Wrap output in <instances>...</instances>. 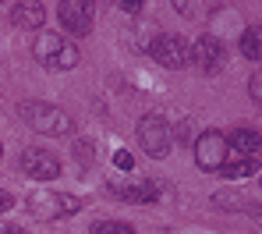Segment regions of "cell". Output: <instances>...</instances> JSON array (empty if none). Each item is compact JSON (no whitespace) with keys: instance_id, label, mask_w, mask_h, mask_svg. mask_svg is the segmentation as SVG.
<instances>
[{"instance_id":"cell-1","label":"cell","mask_w":262,"mask_h":234,"mask_svg":"<svg viewBox=\"0 0 262 234\" xmlns=\"http://www.w3.org/2000/svg\"><path fill=\"white\" fill-rule=\"evenodd\" d=\"M18 117H21L32 132H39V135H68V132H71V117H68L60 107H53V103L25 99V103L18 107Z\"/></svg>"},{"instance_id":"cell-2","label":"cell","mask_w":262,"mask_h":234,"mask_svg":"<svg viewBox=\"0 0 262 234\" xmlns=\"http://www.w3.org/2000/svg\"><path fill=\"white\" fill-rule=\"evenodd\" d=\"M32 57L50 68V71H71L78 64V47L64 36H53V32H43L36 43H32Z\"/></svg>"},{"instance_id":"cell-3","label":"cell","mask_w":262,"mask_h":234,"mask_svg":"<svg viewBox=\"0 0 262 234\" xmlns=\"http://www.w3.org/2000/svg\"><path fill=\"white\" fill-rule=\"evenodd\" d=\"M29 213L39 217V220H57V217H71L78 213V199L71 195H60V192H50V188H36L29 195Z\"/></svg>"},{"instance_id":"cell-4","label":"cell","mask_w":262,"mask_h":234,"mask_svg":"<svg viewBox=\"0 0 262 234\" xmlns=\"http://www.w3.org/2000/svg\"><path fill=\"white\" fill-rule=\"evenodd\" d=\"M170 124L160 117V114H145L142 121H138V145L152 156V160H163L167 156V149H170Z\"/></svg>"},{"instance_id":"cell-5","label":"cell","mask_w":262,"mask_h":234,"mask_svg":"<svg viewBox=\"0 0 262 234\" xmlns=\"http://www.w3.org/2000/svg\"><path fill=\"white\" fill-rule=\"evenodd\" d=\"M149 53H152V60H160V68H170V71L188 68V39L177 36V32L156 36L152 47H149Z\"/></svg>"},{"instance_id":"cell-6","label":"cell","mask_w":262,"mask_h":234,"mask_svg":"<svg viewBox=\"0 0 262 234\" xmlns=\"http://www.w3.org/2000/svg\"><path fill=\"white\" fill-rule=\"evenodd\" d=\"M227 153H230V145H227V135L223 132H202L199 139H195V163L202 167V171H220L223 167V160H227Z\"/></svg>"},{"instance_id":"cell-7","label":"cell","mask_w":262,"mask_h":234,"mask_svg":"<svg viewBox=\"0 0 262 234\" xmlns=\"http://www.w3.org/2000/svg\"><path fill=\"white\" fill-rule=\"evenodd\" d=\"M188 60H191L199 71L213 75V71L223 68V43H220L216 36H199V39L188 47Z\"/></svg>"},{"instance_id":"cell-8","label":"cell","mask_w":262,"mask_h":234,"mask_svg":"<svg viewBox=\"0 0 262 234\" xmlns=\"http://www.w3.org/2000/svg\"><path fill=\"white\" fill-rule=\"evenodd\" d=\"M57 18H60V25L68 32L85 36L92 29V4H85V0H60L57 4Z\"/></svg>"},{"instance_id":"cell-9","label":"cell","mask_w":262,"mask_h":234,"mask_svg":"<svg viewBox=\"0 0 262 234\" xmlns=\"http://www.w3.org/2000/svg\"><path fill=\"white\" fill-rule=\"evenodd\" d=\"M21 171H25L32 181H53V178L60 174V163H57V156L46 153V149H25V153H21Z\"/></svg>"},{"instance_id":"cell-10","label":"cell","mask_w":262,"mask_h":234,"mask_svg":"<svg viewBox=\"0 0 262 234\" xmlns=\"http://www.w3.org/2000/svg\"><path fill=\"white\" fill-rule=\"evenodd\" d=\"M259 171V156H241V153H227L220 174L230 178V181H241V178H252Z\"/></svg>"},{"instance_id":"cell-11","label":"cell","mask_w":262,"mask_h":234,"mask_svg":"<svg viewBox=\"0 0 262 234\" xmlns=\"http://www.w3.org/2000/svg\"><path fill=\"white\" fill-rule=\"evenodd\" d=\"M114 192H117L121 199H128V202H156V199H160V185H156L152 178L131 181V185H114Z\"/></svg>"},{"instance_id":"cell-12","label":"cell","mask_w":262,"mask_h":234,"mask_svg":"<svg viewBox=\"0 0 262 234\" xmlns=\"http://www.w3.org/2000/svg\"><path fill=\"white\" fill-rule=\"evenodd\" d=\"M227 145H230V153H241V156H259L262 135H259V132H252V128H234V132L227 135Z\"/></svg>"},{"instance_id":"cell-13","label":"cell","mask_w":262,"mask_h":234,"mask_svg":"<svg viewBox=\"0 0 262 234\" xmlns=\"http://www.w3.org/2000/svg\"><path fill=\"white\" fill-rule=\"evenodd\" d=\"M11 22L18 29H39L46 22V7L43 4H14L11 7Z\"/></svg>"},{"instance_id":"cell-14","label":"cell","mask_w":262,"mask_h":234,"mask_svg":"<svg viewBox=\"0 0 262 234\" xmlns=\"http://www.w3.org/2000/svg\"><path fill=\"white\" fill-rule=\"evenodd\" d=\"M241 53L248 60H262V25H252L241 32Z\"/></svg>"},{"instance_id":"cell-15","label":"cell","mask_w":262,"mask_h":234,"mask_svg":"<svg viewBox=\"0 0 262 234\" xmlns=\"http://www.w3.org/2000/svg\"><path fill=\"white\" fill-rule=\"evenodd\" d=\"M89 234H135V227L131 224H121V220H96L89 227Z\"/></svg>"},{"instance_id":"cell-16","label":"cell","mask_w":262,"mask_h":234,"mask_svg":"<svg viewBox=\"0 0 262 234\" xmlns=\"http://www.w3.org/2000/svg\"><path fill=\"white\" fill-rule=\"evenodd\" d=\"M170 139H177L181 145H188V142L195 139V128H191V121H177V128H174V135Z\"/></svg>"},{"instance_id":"cell-17","label":"cell","mask_w":262,"mask_h":234,"mask_svg":"<svg viewBox=\"0 0 262 234\" xmlns=\"http://www.w3.org/2000/svg\"><path fill=\"white\" fill-rule=\"evenodd\" d=\"M114 167L117 171H135V156H131L128 149H117L114 153Z\"/></svg>"},{"instance_id":"cell-18","label":"cell","mask_w":262,"mask_h":234,"mask_svg":"<svg viewBox=\"0 0 262 234\" xmlns=\"http://www.w3.org/2000/svg\"><path fill=\"white\" fill-rule=\"evenodd\" d=\"M248 89H252V96H255V103L262 107V71H255V75H252V86H248Z\"/></svg>"},{"instance_id":"cell-19","label":"cell","mask_w":262,"mask_h":234,"mask_svg":"<svg viewBox=\"0 0 262 234\" xmlns=\"http://www.w3.org/2000/svg\"><path fill=\"white\" fill-rule=\"evenodd\" d=\"M0 234H25L18 224H0Z\"/></svg>"},{"instance_id":"cell-20","label":"cell","mask_w":262,"mask_h":234,"mask_svg":"<svg viewBox=\"0 0 262 234\" xmlns=\"http://www.w3.org/2000/svg\"><path fill=\"white\" fill-rule=\"evenodd\" d=\"M7 209H11V195L0 188V213H7Z\"/></svg>"},{"instance_id":"cell-21","label":"cell","mask_w":262,"mask_h":234,"mask_svg":"<svg viewBox=\"0 0 262 234\" xmlns=\"http://www.w3.org/2000/svg\"><path fill=\"white\" fill-rule=\"evenodd\" d=\"M0 156H4V142H0Z\"/></svg>"}]
</instances>
